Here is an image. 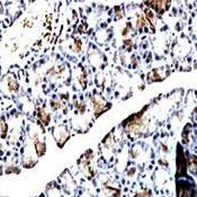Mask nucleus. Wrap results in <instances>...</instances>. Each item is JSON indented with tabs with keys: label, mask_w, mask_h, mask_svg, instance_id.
<instances>
[{
	"label": "nucleus",
	"mask_w": 197,
	"mask_h": 197,
	"mask_svg": "<svg viewBox=\"0 0 197 197\" xmlns=\"http://www.w3.org/2000/svg\"><path fill=\"white\" fill-rule=\"evenodd\" d=\"M74 106L78 108V110L80 113H84V105H83V103H80V101H76V104H74Z\"/></svg>",
	"instance_id": "obj_18"
},
{
	"label": "nucleus",
	"mask_w": 197,
	"mask_h": 197,
	"mask_svg": "<svg viewBox=\"0 0 197 197\" xmlns=\"http://www.w3.org/2000/svg\"><path fill=\"white\" fill-rule=\"evenodd\" d=\"M32 139H33L34 146H35V151H36L37 157H43L46 152V144H45V141L43 139H39L37 132L35 134L32 135Z\"/></svg>",
	"instance_id": "obj_4"
},
{
	"label": "nucleus",
	"mask_w": 197,
	"mask_h": 197,
	"mask_svg": "<svg viewBox=\"0 0 197 197\" xmlns=\"http://www.w3.org/2000/svg\"><path fill=\"white\" fill-rule=\"evenodd\" d=\"M37 117H38V121L42 122V124L44 126H48L51 122V115L50 113L46 112L45 107H41L37 109Z\"/></svg>",
	"instance_id": "obj_6"
},
{
	"label": "nucleus",
	"mask_w": 197,
	"mask_h": 197,
	"mask_svg": "<svg viewBox=\"0 0 197 197\" xmlns=\"http://www.w3.org/2000/svg\"><path fill=\"white\" fill-rule=\"evenodd\" d=\"M7 88L8 91L11 93H17L19 91V84L17 82V80L13 77H8L7 79Z\"/></svg>",
	"instance_id": "obj_8"
},
{
	"label": "nucleus",
	"mask_w": 197,
	"mask_h": 197,
	"mask_svg": "<svg viewBox=\"0 0 197 197\" xmlns=\"http://www.w3.org/2000/svg\"><path fill=\"white\" fill-rule=\"evenodd\" d=\"M193 189L189 188V186L185 185V184H181L180 187L178 186V190H177V195L180 197H189V196H195V193L191 191Z\"/></svg>",
	"instance_id": "obj_7"
},
{
	"label": "nucleus",
	"mask_w": 197,
	"mask_h": 197,
	"mask_svg": "<svg viewBox=\"0 0 197 197\" xmlns=\"http://www.w3.org/2000/svg\"><path fill=\"white\" fill-rule=\"evenodd\" d=\"M50 105H51V108H52V110H58L61 108V101L59 100V99H51L50 101Z\"/></svg>",
	"instance_id": "obj_14"
},
{
	"label": "nucleus",
	"mask_w": 197,
	"mask_h": 197,
	"mask_svg": "<svg viewBox=\"0 0 197 197\" xmlns=\"http://www.w3.org/2000/svg\"><path fill=\"white\" fill-rule=\"evenodd\" d=\"M186 167H187V162H186L185 155L183 153V150L180 149V146H178V155H177V170L178 174H184L186 172Z\"/></svg>",
	"instance_id": "obj_5"
},
{
	"label": "nucleus",
	"mask_w": 197,
	"mask_h": 197,
	"mask_svg": "<svg viewBox=\"0 0 197 197\" xmlns=\"http://www.w3.org/2000/svg\"><path fill=\"white\" fill-rule=\"evenodd\" d=\"M144 109L141 110L140 113L135 114V115H132L129 118H127L126 121L124 122L123 125L125 131L131 134H135V135H140L145 131L146 127V121L144 119Z\"/></svg>",
	"instance_id": "obj_1"
},
{
	"label": "nucleus",
	"mask_w": 197,
	"mask_h": 197,
	"mask_svg": "<svg viewBox=\"0 0 197 197\" xmlns=\"http://www.w3.org/2000/svg\"><path fill=\"white\" fill-rule=\"evenodd\" d=\"M6 174H19L20 172V169L17 168V167H8V168L6 169Z\"/></svg>",
	"instance_id": "obj_17"
},
{
	"label": "nucleus",
	"mask_w": 197,
	"mask_h": 197,
	"mask_svg": "<svg viewBox=\"0 0 197 197\" xmlns=\"http://www.w3.org/2000/svg\"><path fill=\"white\" fill-rule=\"evenodd\" d=\"M135 172V169H131V170H129V172H127V174H129V176H132L133 174H134Z\"/></svg>",
	"instance_id": "obj_23"
},
{
	"label": "nucleus",
	"mask_w": 197,
	"mask_h": 197,
	"mask_svg": "<svg viewBox=\"0 0 197 197\" xmlns=\"http://www.w3.org/2000/svg\"><path fill=\"white\" fill-rule=\"evenodd\" d=\"M187 166L189 167L190 169V171L193 174H196V170H197V159H196V155H190L187 161Z\"/></svg>",
	"instance_id": "obj_10"
},
{
	"label": "nucleus",
	"mask_w": 197,
	"mask_h": 197,
	"mask_svg": "<svg viewBox=\"0 0 197 197\" xmlns=\"http://www.w3.org/2000/svg\"><path fill=\"white\" fill-rule=\"evenodd\" d=\"M127 34H129V28H124L123 31H122V36H126Z\"/></svg>",
	"instance_id": "obj_21"
},
{
	"label": "nucleus",
	"mask_w": 197,
	"mask_h": 197,
	"mask_svg": "<svg viewBox=\"0 0 197 197\" xmlns=\"http://www.w3.org/2000/svg\"><path fill=\"white\" fill-rule=\"evenodd\" d=\"M136 196H150L151 193L150 191H142V193H136Z\"/></svg>",
	"instance_id": "obj_20"
},
{
	"label": "nucleus",
	"mask_w": 197,
	"mask_h": 197,
	"mask_svg": "<svg viewBox=\"0 0 197 197\" xmlns=\"http://www.w3.org/2000/svg\"><path fill=\"white\" fill-rule=\"evenodd\" d=\"M103 144H104L105 146H110V145H112V135H108V136H107V138L104 140Z\"/></svg>",
	"instance_id": "obj_19"
},
{
	"label": "nucleus",
	"mask_w": 197,
	"mask_h": 197,
	"mask_svg": "<svg viewBox=\"0 0 197 197\" xmlns=\"http://www.w3.org/2000/svg\"><path fill=\"white\" fill-rule=\"evenodd\" d=\"M0 174H1V166H0Z\"/></svg>",
	"instance_id": "obj_24"
},
{
	"label": "nucleus",
	"mask_w": 197,
	"mask_h": 197,
	"mask_svg": "<svg viewBox=\"0 0 197 197\" xmlns=\"http://www.w3.org/2000/svg\"><path fill=\"white\" fill-rule=\"evenodd\" d=\"M144 24H145V17L139 15L138 19H136V26L138 27H142V26H144Z\"/></svg>",
	"instance_id": "obj_16"
},
{
	"label": "nucleus",
	"mask_w": 197,
	"mask_h": 197,
	"mask_svg": "<svg viewBox=\"0 0 197 197\" xmlns=\"http://www.w3.org/2000/svg\"><path fill=\"white\" fill-rule=\"evenodd\" d=\"M53 136L55 138V141L56 143H58V145L60 146V148H62V146L64 145V143L68 141V139H69V132H68V129H65L63 125H60L59 127H56L55 129L53 131Z\"/></svg>",
	"instance_id": "obj_3"
},
{
	"label": "nucleus",
	"mask_w": 197,
	"mask_h": 197,
	"mask_svg": "<svg viewBox=\"0 0 197 197\" xmlns=\"http://www.w3.org/2000/svg\"><path fill=\"white\" fill-rule=\"evenodd\" d=\"M144 13H145V18L148 20L150 22V24H151L152 26H154V24H155V17H154V15H153V13H152L150 9H145L144 10Z\"/></svg>",
	"instance_id": "obj_12"
},
{
	"label": "nucleus",
	"mask_w": 197,
	"mask_h": 197,
	"mask_svg": "<svg viewBox=\"0 0 197 197\" xmlns=\"http://www.w3.org/2000/svg\"><path fill=\"white\" fill-rule=\"evenodd\" d=\"M163 79V76L159 74L158 72V69H154V70H152L151 72L149 73V76H148V81L152 82V81H161Z\"/></svg>",
	"instance_id": "obj_9"
},
{
	"label": "nucleus",
	"mask_w": 197,
	"mask_h": 197,
	"mask_svg": "<svg viewBox=\"0 0 197 197\" xmlns=\"http://www.w3.org/2000/svg\"><path fill=\"white\" fill-rule=\"evenodd\" d=\"M131 39H127V41H124V44L126 45V46H129V45H131Z\"/></svg>",
	"instance_id": "obj_22"
},
{
	"label": "nucleus",
	"mask_w": 197,
	"mask_h": 197,
	"mask_svg": "<svg viewBox=\"0 0 197 197\" xmlns=\"http://www.w3.org/2000/svg\"><path fill=\"white\" fill-rule=\"evenodd\" d=\"M74 46H73V51L74 52H77V53H79V52H81L82 50V42L80 41V39H76L74 41Z\"/></svg>",
	"instance_id": "obj_15"
},
{
	"label": "nucleus",
	"mask_w": 197,
	"mask_h": 197,
	"mask_svg": "<svg viewBox=\"0 0 197 197\" xmlns=\"http://www.w3.org/2000/svg\"><path fill=\"white\" fill-rule=\"evenodd\" d=\"M7 131H8V125L6 123L5 118H0V134L3 138H5L6 134H7Z\"/></svg>",
	"instance_id": "obj_11"
},
{
	"label": "nucleus",
	"mask_w": 197,
	"mask_h": 197,
	"mask_svg": "<svg viewBox=\"0 0 197 197\" xmlns=\"http://www.w3.org/2000/svg\"><path fill=\"white\" fill-rule=\"evenodd\" d=\"M91 105H93V110L96 117H98L99 115H101L104 112H106L108 109V107H110V104H106L104 101V99L99 97V96H93L90 99Z\"/></svg>",
	"instance_id": "obj_2"
},
{
	"label": "nucleus",
	"mask_w": 197,
	"mask_h": 197,
	"mask_svg": "<svg viewBox=\"0 0 197 197\" xmlns=\"http://www.w3.org/2000/svg\"><path fill=\"white\" fill-rule=\"evenodd\" d=\"M79 83L81 84V87L86 88V86H87V74H86V72H84V70H82L81 74L79 76Z\"/></svg>",
	"instance_id": "obj_13"
}]
</instances>
